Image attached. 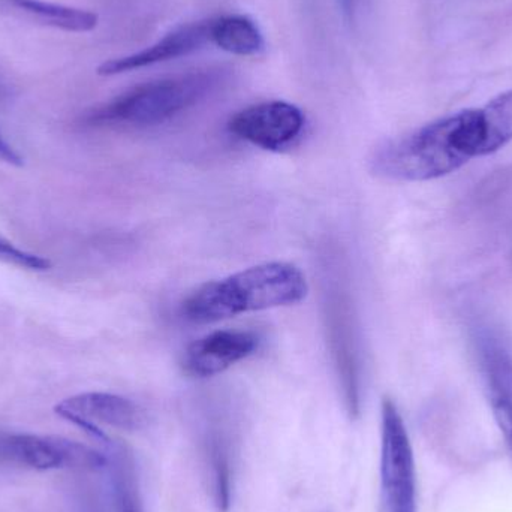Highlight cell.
<instances>
[{
  "mask_svg": "<svg viewBox=\"0 0 512 512\" xmlns=\"http://www.w3.org/2000/svg\"><path fill=\"white\" fill-rule=\"evenodd\" d=\"M486 156L483 110L472 108L435 120L376 150L372 171L396 182H429Z\"/></svg>",
  "mask_w": 512,
  "mask_h": 512,
  "instance_id": "cell-1",
  "label": "cell"
},
{
  "mask_svg": "<svg viewBox=\"0 0 512 512\" xmlns=\"http://www.w3.org/2000/svg\"><path fill=\"white\" fill-rule=\"evenodd\" d=\"M307 291L300 268L289 262H265L204 283L183 300L180 313L194 324H213L242 313L300 303Z\"/></svg>",
  "mask_w": 512,
  "mask_h": 512,
  "instance_id": "cell-2",
  "label": "cell"
},
{
  "mask_svg": "<svg viewBox=\"0 0 512 512\" xmlns=\"http://www.w3.org/2000/svg\"><path fill=\"white\" fill-rule=\"evenodd\" d=\"M218 81L219 74L209 71L150 81L96 110L90 122L137 128L161 125L201 101Z\"/></svg>",
  "mask_w": 512,
  "mask_h": 512,
  "instance_id": "cell-3",
  "label": "cell"
},
{
  "mask_svg": "<svg viewBox=\"0 0 512 512\" xmlns=\"http://www.w3.org/2000/svg\"><path fill=\"white\" fill-rule=\"evenodd\" d=\"M381 490L385 512H417V472L405 421L393 400L381 405Z\"/></svg>",
  "mask_w": 512,
  "mask_h": 512,
  "instance_id": "cell-4",
  "label": "cell"
},
{
  "mask_svg": "<svg viewBox=\"0 0 512 512\" xmlns=\"http://www.w3.org/2000/svg\"><path fill=\"white\" fill-rule=\"evenodd\" d=\"M0 459L33 471L84 469L107 465L104 454L62 436L0 435Z\"/></svg>",
  "mask_w": 512,
  "mask_h": 512,
  "instance_id": "cell-5",
  "label": "cell"
},
{
  "mask_svg": "<svg viewBox=\"0 0 512 512\" xmlns=\"http://www.w3.org/2000/svg\"><path fill=\"white\" fill-rule=\"evenodd\" d=\"M306 117L297 105L267 101L243 108L228 122V131L259 149L279 152L303 134Z\"/></svg>",
  "mask_w": 512,
  "mask_h": 512,
  "instance_id": "cell-6",
  "label": "cell"
},
{
  "mask_svg": "<svg viewBox=\"0 0 512 512\" xmlns=\"http://www.w3.org/2000/svg\"><path fill=\"white\" fill-rule=\"evenodd\" d=\"M62 420L80 427L92 438L108 441L102 426L125 432H135L146 424V415L131 400L117 394L81 393L63 399L54 406Z\"/></svg>",
  "mask_w": 512,
  "mask_h": 512,
  "instance_id": "cell-7",
  "label": "cell"
},
{
  "mask_svg": "<svg viewBox=\"0 0 512 512\" xmlns=\"http://www.w3.org/2000/svg\"><path fill=\"white\" fill-rule=\"evenodd\" d=\"M258 343V336L252 331H213L188 345L180 367L191 378H212L254 354Z\"/></svg>",
  "mask_w": 512,
  "mask_h": 512,
  "instance_id": "cell-8",
  "label": "cell"
},
{
  "mask_svg": "<svg viewBox=\"0 0 512 512\" xmlns=\"http://www.w3.org/2000/svg\"><path fill=\"white\" fill-rule=\"evenodd\" d=\"M206 45H212L210 44V20L185 24L137 53L107 60L99 66L98 74L113 77V75L126 74L147 66L171 62V60L182 59L189 54L197 53Z\"/></svg>",
  "mask_w": 512,
  "mask_h": 512,
  "instance_id": "cell-9",
  "label": "cell"
},
{
  "mask_svg": "<svg viewBox=\"0 0 512 512\" xmlns=\"http://www.w3.org/2000/svg\"><path fill=\"white\" fill-rule=\"evenodd\" d=\"M481 361L490 408L512 456V357L498 343L486 342Z\"/></svg>",
  "mask_w": 512,
  "mask_h": 512,
  "instance_id": "cell-10",
  "label": "cell"
},
{
  "mask_svg": "<svg viewBox=\"0 0 512 512\" xmlns=\"http://www.w3.org/2000/svg\"><path fill=\"white\" fill-rule=\"evenodd\" d=\"M200 453L213 504L219 512H227L231 507L234 487L236 450L233 438L224 429L207 430L201 439Z\"/></svg>",
  "mask_w": 512,
  "mask_h": 512,
  "instance_id": "cell-11",
  "label": "cell"
},
{
  "mask_svg": "<svg viewBox=\"0 0 512 512\" xmlns=\"http://www.w3.org/2000/svg\"><path fill=\"white\" fill-rule=\"evenodd\" d=\"M210 44L234 56L251 57L264 50V36L248 15L230 14L210 20Z\"/></svg>",
  "mask_w": 512,
  "mask_h": 512,
  "instance_id": "cell-12",
  "label": "cell"
},
{
  "mask_svg": "<svg viewBox=\"0 0 512 512\" xmlns=\"http://www.w3.org/2000/svg\"><path fill=\"white\" fill-rule=\"evenodd\" d=\"M9 2L41 23L66 30V32H92L99 23L98 14L89 9L74 8V6L45 2V0H9Z\"/></svg>",
  "mask_w": 512,
  "mask_h": 512,
  "instance_id": "cell-13",
  "label": "cell"
},
{
  "mask_svg": "<svg viewBox=\"0 0 512 512\" xmlns=\"http://www.w3.org/2000/svg\"><path fill=\"white\" fill-rule=\"evenodd\" d=\"M483 110L486 125V156L499 152L512 141V90L493 98Z\"/></svg>",
  "mask_w": 512,
  "mask_h": 512,
  "instance_id": "cell-14",
  "label": "cell"
},
{
  "mask_svg": "<svg viewBox=\"0 0 512 512\" xmlns=\"http://www.w3.org/2000/svg\"><path fill=\"white\" fill-rule=\"evenodd\" d=\"M0 261L26 270L45 271L51 267L50 259L18 248L0 234Z\"/></svg>",
  "mask_w": 512,
  "mask_h": 512,
  "instance_id": "cell-15",
  "label": "cell"
},
{
  "mask_svg": "<svg viewBox=\"0 0 512 512\" xmlns=\"http://www.w3.org/2000/svg\"><path fill=\"white\" fill-rule=\"evenodd\" d=\"M0 162L11 165V167H23L24 164L23 156L15 150L12 144H9L2 132H0Z\"/></svg>",
  "mask_w": 512,
  "mask_h": 512,
  "instance_id": "cell-16",
  "label": "cell"
},
{
  "mask_svg": "<svg viewBox=\"0 0 512 512\" xmlns=\"http://www.w3.org/2000/svg\"><path fill=\"white\" fill-rule=\"evenodd\" d=\"M119 504L120 512H140L135 504L134 495L129 489V484L123 478L119 480Z\"/></svg>",
  "mask_w": 512,
  "mask_h": 512,
  "instance_id": "cell-17",
  "label": "cell"
},
{
  "mask_svg": "<svg viewBox=\"0 0 512 512\" xmlns=\"http://www.w3.org/2000/svg\"><path fill=\"white\" fill-rule=\"evenodd\" d=\"M340 9H342L343 15L349 20L355 17L357 14L358 6H360V0H339Z\"/></svg>",
  "mask_w": 512,
  "mask_h": 512,
  "instance_id": "cell-18",
  "label": "cell"
}]
</instances>
